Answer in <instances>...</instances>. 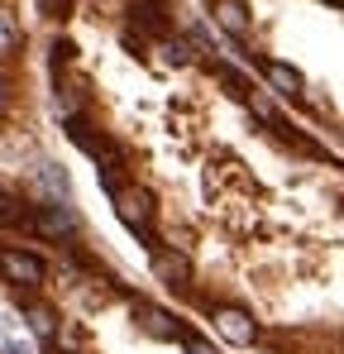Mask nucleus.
Wrapping results in <instances>:
<instances>
[{"mask_svg": "<svg viewBox=\"0 0 344 354\" xmlns=\"http://www.w3.org/2000/svg\"><path fill=\"white\" fill-rule=\"evenodd\" d=\"M111 201H115V211H120V221H124L134 235L149 239V249H158V244H153V235H149V221H153V206H149V196H144L139 187H115Z\"/></svg>", "mask_w": 344, "mask_h": 354, "instance_id": "nucleus-1", "label": "nucleus"}, {"mask_svg": "<svg viewBox=\"0 0 344 354\" xmlns=\"http://www.w3.org/2000/svg\"><path fill=\"white\" fill-rule=\"evenodd\" d=\"M0 273H5L10 283H24V288H34V283H44V278H48V268H44V259H39V254L10 249V244H0Z\"/></svg>", "mask_w": 344, "mask_h": 354, "instance_id": "nucleus-2", "label": "nucleus"}, {"mask_svg": "<svg viewBox=\"0 0 344 354\" xmlns=\"http://www.w3.org/2000/svg\"><path fill=\"white\" fill-rule=\"evenodd\" d=\"M216 330L225 335L229 345H254V340H258L254 316H249V311H239V306H220V311H216Z\"/></svg>", "mask_w": 344, "mask_h": 354, "instance_id": "nucleus-3", "label": "nucleus"}, {"mask_svg": "<svg viewBox=\"0 0 344 354\" xmlns=\"http://www.w3.org/2000/svg\"><path fill=\"white\" fill-rule=\"evenodd\" d=\"M67 134H72V144H82V149H86V153L96 158V163H101V158H106V163H115V158H120L111 139H106V134H91V124H86L82 115H77V120H67Z\"/></svg>", "mask_w": 344, "mask_h": 354, "instance_id": "nucleus-4", "label": "nucleus"}, {"mask_svg": "<svg viewBox=\"0 0 344 354\" xmlns=\"http://www.w3.org/2000/svg\"><path fill=\"white\" fill-rule=\"evenodd\" d=\"M34 230H39V235H48V239H62V235H72V230H77V216H72V211H67V206H39V211H34Z\"/></svg>", "mask_w": 344, "mask_h": 354, "instance_id": "nucleus-5", "label": "nucleus"}, {"mask_svg": "<svg viewBox=\"0 0 344 354\" xmlns=\"http://www.w3.org/2000/svg\"><path fill=\"white\" fill-rule=\"evenodd\" d=\"M134 311H139V326H144L153 340H182V326L172 321L163 306H153V301H139Z\"/></svg>", "mask_w": 344, "mask_h": 354, "instance_id": "nucleus-6", "label": "nucleus"}, {"mask_svg": "<svg viewBox=\"0 0 344 354\" xmlns=\"http://www.w3.org/2000/svg\"><path fill=\"white\" fill-rule=\"evenodd\" d=\"M263 77L278 86V96H292V101L301 96V72H296V67H287V62H263Z\"/></svg>", "mask_w": 344, "mask_h": 354, "instance_id": "nucleus-7", "label": "nucleus"}, {"mask_svg": "<svg viewBox=\"0 0 344 354\" xmlns=\"http://www.w3.org/2000/svg\"><path fill=\"white\" fill-rule=\"evenodd\" d=\"M216 15H220V24H225L234 39H244V34H249V10H244L239 0H216Z\"/></svg>", "mask_w": 344, "mask_h": 354, "instance_id": "nucleus-8", "label": "nucleus"}, {"mask_svg": "<svg viewBox=\"0 0 344 354\" xmlns=\"http://www.w3.org/2000/svg\"><path fill=\"white\" fill-rule=\"evenodd\" d=\"M153 268H158V273L168 278L172 288H177V283H187V259H182V254H168L163 244L153 249Z\"/></svg>", "mask_w": 344, "mask_h": 354, "instance_id": "nucleus-9", "label": "nucleus"}, {"mask_svg": "<svg viewBox=\"0 0 344 354\" xmlns=\"http://www.w3.org/2000/svg\"><path fill=\"white\" fill-rule=\"evenodd\" d=\"M24 316H29V326H34V335H39V340H53V335H57V321H53V311H48V306L29 301V306H24Z\"/></svg>", "mask_w": 344, "mask_h": 354, "instance_id": "nucleus-10", "label": "nucleus"}, {"mask_svg": "<svg viewBox=\"0 0 344 354\" xmlns=\"http://www.w3.org/2000/svg\"><path fill=\"white\" fill-rule=\"evenodd\" d=\"M134 19H144V29H153V34H163V29H168V19H163V5H158V0L134 5Z\"/></svg>", "mask_w": 344, "mask_h": 354, "instance_id": "nucleus-11", "label": "nucleus"}, {"mask_svg": "<svg viewBox=\"0 0 344 354\" xmlns=\"http://www.w3.org/2000/svg\"><path fill=\"white\" fill-rule=\"evenodd\" d=\"M15 44H19V34H15V24H10V15L0 10V58H10V53H15Z\"/></svg>", "mask_w": 344, "mask_h": 354, "instance_id": "nucleus-12", "label": "nucleus"}, {"mask_svg": "<svg viewBox=\"0 0 344 354\" xmlns=\"http://www.w3.org/2000/svg\"><path fill=\"white\" fill-rule=\"evenodd\" d=\"M67 5H72V0H39V10H44L48 19H62V15H67Z\"/></svg>", "mask_w": 344, "mask_h": 354, "instance_id": "nucleus-13", "label": "nucleus"}, {"mask_svg": "<svg viewBox=\"0 0 344 354\" xmlns=\"http://www.w3.org/2000/svg\"><path fill=\"white\" fill-rule=\"evenodd\" d=\"M182 345H187V354H216L206 340H201V335H182Z\"/></svg>", "mask_w": 344, "mask_h": 354, "instance_id": "nucleus-14", "label": "nucleus"}, {"mask_svg": "<svg viewBox=\"0 0 344 354\" xmlns=\"http://www.w3.org/2000/svg\"><path fill=\"white\" fill-rule=\"evenodd\" d=\"M163 53H168V62H187V44H163Z\"/></svg>", "mask_w": 344, "mask_h": 354, "instance_id": "nucleus-15", "label": "nucleus"}, {"mask_svg": "<svg viewBox=\"0 0 344 354\" xmlns=\"http://www.w3.org/2000/svg\"><path fill=\"white\" fill-rule=\"evenodd\" d=\"M5 354H24V350H19V345H10V350H5Z\"/></svg>", "mask_w": 344, "mask_h": 354, "instance_id": "nucleus-16", "label": "nucleus"}, {"mask_svg": "<svg viewBox=\"0 0 344 354\" xmlns=\"http://www.w3.org/2000/svg\"><path fill=\"white\" fill-rule=\"evenodd\" d=\"M0 111H5V86H0Z\"/></svg>", "mask_w": 344, "mask_h": 354, "instance_id": "nucleus-17", "label": "nucleus"}, {"mask_svg": "<svg viewBox=\"0 0 344 354\" xmlns=\"http://www.w3.org/2000/svg\"><path fill=\"white\" fill-rule=\"evenodd\" d=\"M325 5H340V10H344V0H325Z\"/></svg>", "mask_w": 344, "mask_h": 354, "instance_id": "nucleus-18", "label": "nucleus"}]
</instances>
